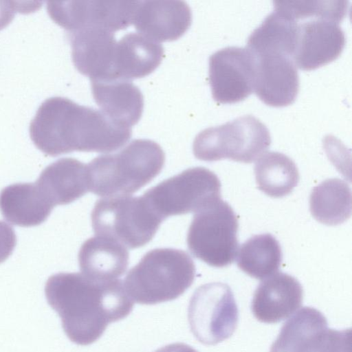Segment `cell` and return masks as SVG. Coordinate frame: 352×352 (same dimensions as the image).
<instances>
[{
    "label": "cell",
    "mask_w": 352,
    "mask_h": 352,
    "mask_svg": "<svg viewBox=\"0 0 352 352\" xmlns=\"http://www.w3.org/2000/svg\"><path fill=\"white\" fill-rule=\"evenodd\" d=\"M270 144L267 126L256 117L245 115L201 131L194 140L192 149L195 156L203 161L229 159L252 163L265 153Z\"/></svg>",
    "instance_id": "cell-6"
},
{
    "label": "cell",
    "mask_w": 352,
    "mask_h": 352,
    "mask_svg": "<svg viewBox=\"0 0 352 352\" xmlns=\"http://www.w3.org/2000/svg\"><path fill=\"white\" fill-rule=\"evenodd\" d=\"M35 183L54 206L70 204L89 192L87 164L74 158L59 159Z\"/></svg>",
    "instance_id": "cell-18"
},
{
    "label": "cell",
    "mask_w": 352,
    "mask_h": 352,
    "mask_svg": "<svg viewBox=\"0 0 352 352\" xmlns=\"http://www.w3.org/2000/svg\"><path fill=\"white\" fill-rule=\"evenodd\" d=\"M18 1H0V30L13 19L16 12L28 13L39 8L38 5H21Z\"/></svg>",
    "instance_id": "cell-28"
},
{
    "label": "cell",
    "mask_w": 352,
    "mask_h": 352,
    "mask_svg": "<svg viewBox=\"0 0 352 352\" xmlns=\"http://www.w3.org/2000/svg\"><path fill=\"white\" fill-rule=\"evenodd\" d=\"M78 263L82 274L90 278L116 280L126 270L129 252L126 248L119 242L96 235L81 245Z\"/></svg>",
    "instance_id": "cell-21"
},
{
    "label": "cell",
    "mask_w": 352,
    "mask_h": 352,
    "mask_svg": "<svg viewBox=\"0 0 352 352\" xmlns=\"http://www.w3.org/2000/svg\"><path fill=\"white\" fill-rule=\"evenodd\" d=\"M195 271V263L186 252L157 248L144 255L123 283L133 301L155 305L182 295L192 285Z\"/></svg>",
    "instance_id": "cell-4"
},
{
    "label": "cell",
    "mask_w": 352,
    "mask_h": 352,
    "mask_svg": "<svg viewBox=\"0 0 352 352\" xmlns=\"http://www.w3.org/2000/svg\"><path fill=\"white\" fill-rule=\"evenodd\" d=\"M163 221L143 196L105 197L96 202L91 212L96 235L113 239L130 249L148 243Z\"/></svg>",
    "instance_id": "cell-5"
},
{
    "label": "cell",
    "mask_w": 352,
    "mask_h": 352,
    "mask_svg": "<svg viewBox=\"0 0 352 352\" xmlns=\"http://www.w3.org/2000/svg\"><path fill=\"white\" fill-rule=\"evenodd\" d=\"M155 352H198L190 346L181 342L166 345Z\"/></svg>",
    "instance_id": "cell-30"
},
{
    "label": "cell",
    "mask_w": 352,
    "mask_h": 352,
    "mask_svg": "<svg viewBox=\"0 0 352 352\" xmlns=\"http://www.w3.org/2000/svg\"><path fill=\"white\" fill-rule=\"evenodd\" d=\"M191 21V10L185 1H139L132 23L139 34L158 43L178 39Z\"/></svg>",
    "instance_id": "cell-14"
},
{
    "label": "cell",
    "mask_w": 352,
    "mask_h": 352,
    "mask_svg": "<svg viewBox=\"0 0 352 352\" xmlns=\"http://www.w3.org/2000/svg\"><path fill=\"white\" fill-rule=\"evenodd\" d=\"M54 206L36 183H19L0 192V210L10 223L22 227L40 225Z\"/></svg>",
    "instance_id": "cell-20"
},
{
    "label": "cell",
    "mask_w": 352,
    "mask_h": 352,
    "mask_svg": "<svg viewBox=\"0 0 352 352\" xmlns=\"http://www.w3.org/2000/svg\"><path fill=\"white\" fill-rule=\"evenodd\" d=\"M139 1H47L50 18L69 32L100 29L111 32L133 23Z\"/></svg>",
    "instance_id": "cell-10"
},
{
    "label": "cell",
    "mask_w": 352,
    "mask_h": 352,
    "mask_svg": "<svg viewBox=\"0 0 352 352\" xmlns=\"http://www.w3.org/2000/svg\"><path fill=\"white\" fill-rule=\"evenodd\" d=\"M351 331L328 329L309 352H351Z\"/></svg>",
    "instance_id": "cell-27"
},
{
    "label": "cell",
    "mask_w": 352,
    "mask_h": 352,
    "mask_svg": "<svg viewBox=\"0 0 352 352\" xmlns=\"http://www.w3.org/2000/svg\"><path fill=\"white\" fill-rule=\"evenodd\" d=\"M254 173L258 188L274 198L291 193L300 178L295 162L278 152H267L259 157L255 164Z\"/></svg>",
    "instance_id": "cell-24"
},
{
    "label": "cell",
    "mask_w": 352,
    "mask_h": 352,
    "mask_svg": "<svg viewBox=\"0 0 352 352\" xmlns=\"http://www.w3.org/2000/svg\"><path fill=\"white\" fill-rule=\"evenodd\" d=\"M256 63L246 47H226L209 58V82L215 102H241L254 91Z\"/></svg>",
    "instance_id": "cell-11"
},
{
    "label": "cell",
    "mask_w": 352,
    "mask_h": 352,
    "mask_svg": "<svg viewBox=\"0 0 352 352\" xmlns=\"http://www.w3.org/2000/svg\"><path fill=\"white\" fill-rule=\"evenodd\" d=\"M283 260L281 247L271 234L252 236L237 253L239 268L256 279H265L276 273Z\"/></svg>",
    "instance_id": "cell-25"
},
{
    "label": "cell",
    "mask_w": 352,
    "mask_h": 352,
    "mask_svg": "<svg viewBox=\"0 0 352 352\" xmlns=\"http://www.w3.org/2000/svg\"><path fill=\"white\" fill-rule=\"evenodd\" d=\"M238 228L233 209L221 199L195 213L187 234L188 250L210 266H228L237 256Z\"/></svg>",
    "instance_id": "cell-7"
},
{
    "label": "cell",
    "mask_w": 352,
    "mask_h": 352,
    "mask_svg": "<svg viewBox=\"0 0 352 352\" xmlns=\"http://www.w3.org/2000/svg\"><path fill=\"white\" fill-rule=\"evenodd\" d=\"M45 294L65 334L78 345L98 340L109 323L126 318L133 307L121 280H94L82 273L51 276Z\"/></svg>",
    "instance_id": "cell-1"
},
{
    "label": "cell",
    "mask_w": 352,
    "mask_h": 352,
    "mask_svg": "<svg viewBox=\"0 0 352 352\" xmlns=\"http://www.w3.org/2000/svg\"><path fill=\"white\" fill-rule=\"evenodd\" d=\"M303 289L294 276L276 272L256 287L252 312L260 322L276 323L292 316L302 305Z\"/></svg>",
    "instance_id": "cell-16"
},
{
    "label": "cell",
    "mask_w": 352,
    "mask_h": 352,
    "mask_svg": "<svg viewBox=\"0 0 352 352\" xmlns=\"http://www.w3.org/2000/svg\"><path fill=\"white\" fill-rule=\"evenodd\" d=\"M298 30V22L274 6L272 12L249 36L245 47L253 53L276 52L293 59Z\"/></svg>",
    "instance_id": "cell-22"
},
{
    "label": "cell",
    "mask_w": 352,
    "mask_h": 352,
    "mask_svg": "<svg viewBox=\"0 0 352 352\" xmlns=\"http://www.w3.org/2000/svg\"><path fill=\"white\" fill-rule=\"evenodd\" d=\"M298 36L293 60L302 70H313L337 59L345 45V34L339 22L311 17L297 21Z\"/></svg>",
    "instance_id": "cell-12"
},
{
    "label": "cell",
    "mask_w": 352,
    "mask_h": 352,
    "mask_svg": "<svg viewBox=\"0 0 352 352\" xmlns=\"http://www.w3.org/2000/svg\"><path fill=\"white\" fill-rule=\"evenodd\" d=\"M314 218L327 226H337L351 214V190L344 181L328 179L315 186L309 199Z\"/></svg>",
    "instance_id": "cell-23"
},
{
    "label": "cell",
    "mask_w": 352,
    "mask_h": 352,
    "mask_svg": "<svg viewBox=\"0 0 352 352\" xmlns=\"http://www.w3.org/2000/svg\"><path fill=\"white\" fill-rule=\"evenodd\" d=\"M273 4L296 21L318 16L340 23L349 8L347 1H274Z\"/></svg>",
    "instance_id": "cell-26"
},
{
    "label": "cell",
    "mask_w": 352,
    "mask_h": 352,
    "mask_svg": "<svg viewBox=\"0 0 352 352\" xmlns=\"http://www.w3.org/2000/svg\"><path fill=\"white\" fill-rule=\"evenodd\" d=\"M29 131L34 145L52 157L73 151H113L131 136L130 128L116 124L101 111L59 96L41 103Z\"/></svg>",
    "instance_id": "cell-2"
},
{
    "label": "cell",
    "mask_w": 352,
    "mask_h": 352,
    "mask_svg": "<svg viewBox=\"0 0 352 352\" xmlns=\"http://www.w3.org/2000/svg\"><path fill=\"white\" fill-rule=\"evenodd\" d=\"M91 91L100 111L112 122L131 128L140 120L144 108L143 96L130 80H91Z\"/></svg>",
    "instance_id": "cell-17"
},
{
    "label": "cell",
    "mask_w": 352,
    "mask_h": 352,
    "mask_svg": "<svg viewBox=\"0 0 352 352\" xmlns=\"http://www.w3.org/2000/svg\"><path fill=\"white\" fill-rule=\"evenodd\" d=\"M238 307L231 288L215 282L201 285L194 292L188 307V320L196 339L206 345L217 344L234 332Z\"/></svg>",
    "instance_id": "cell-9"
},
{
    "label": "cell",
    "mask_w": 352,
    "mask_h": 352,
    "mask_svg": "<svg viewBox=\"0 0 352 352\" xmlns=\"http://www.w3.org/2000/svg\"><path fill=\"white\" fill-rule=\"evenodd\" d=\"M142 196L164 220L173 215L195 213L221 199V182L210 170L194 167L160 182Z\"/></svg>",
    "instance_id": "cell-8"
},
{
    "label": "cell",
    "mask_w": 352,
    "mask_h": 352,
    "mask_svg": "<svg viewBox=\"0 0 352 352\" xmlns=\"http://www.w3.org/2000/svg\"><path fill=\"white\" fill-rule=\"evenodd\" d=\"M164 162L158 144L134 140L120 152L100 155L87 164L89 191L106 197L133 193L161 172Z\"/></svg>",
    "instance_id": "cell-3"
},
{
    "label": "cell",
    "mask_w": 352,
    "mask_h": 352,
    "mask_svg": "<svg viewBox=\"0 0 352 352\" xmlns=\"http://www.w3.org/2000/svg\"><path fill=\"white\" fill-rule=\"evenodd\" d=\"M16 243L13 228L7 223L0 221V263L12 253Z\"/></svg>",
    "instance_id": "cell-29"
},
{
    "label": "cell",
    "mask_w": 352,
    "mask_h": 352,
    "mask_svg": "<svg viewBox=\"0 0 352 352\" xmlns=\"http://www.w3.org/2000/svg\"><path fill=\"white\" fill-rule=\"evenodd\" d=\"M163 47L143 35L131 32L117 42L111 80L144 77L161 63Z\"/></svg>",
    "instance_id": "cell-19"
},
{
    "label": "cell",
    "mask_w": 352,
    "mask_h": 352,
    "mask_svg": "<svg viewBox=\"0 0 352 352\" xmlns=\"http://www.w3.org/2000/svg\"><path fill=\"white\" fill-rule=\"evenodd\" d=\"M67 33L76 69L91 80H111L118 42L114 34L93 28Z\"/></svg>",
    "instance_id": "cell-15"
},
{
    "label": "cell",
    "mask_w": 352,
    "mask_h": 352,
    "mask_svg": "<svg viewBox=\"0 0 352 352\" xmlns=\"http://www.w3.org/2000/svg\"><path fill=\"white\" fill-rule=\"evenodd\" d=\"M252 54L256 63L254 91L258 98L270 107L292 104L299 90V77L293 59L276 52Z\"/></svg>",
    "instance_id": "cell-13"
}]
</instances>
